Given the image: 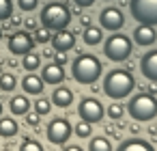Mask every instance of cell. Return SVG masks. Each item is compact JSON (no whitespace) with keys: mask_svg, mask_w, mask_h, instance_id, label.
Segmentation results:
<instances>
[{"mask_svg":"<svg viewBox=\"0 0 157 151\" xmlns=\"http://www.w3.org/2000/svg\"><path fill=\"white\" fill-rule=\"evenodd\" d=\"M127 114H129L133 121H138V123L155 119V117H157V97L151 95V93H146V91L136 93V95L127 101Z\"/></svg>","mask_w":157,"mask_h":151,"instance_id":"3","label":"cell"},{"mask_svg":"<svg viewBox=\"0 0 157 151\" xmlns=\"http://www.w3.org/2000/svg\"><path fill=\"white\" fill-rule=\"evenodd\" d=\"M39 67H41V56H39L35 50L22 56V69H26L28 74H35Z\"/></svg>","mask_w":157,"mask_h":151,"instance_id":"21","label":"cell"},{"mask_svg":"<svg viewBox=\"0 0 157 151\" xmlns=\"http://www.w3.org/2000/svg\"><path fill=\"white\" fill-rule=\"evenodd\" d=\"M140 71L148 82H157V50H148L140 58Z\"/></svg>","mask_w":157,"mask_h":151,"instance_id":"12","label":"cell"},{"mask_svg":"<svg viewBox=\"0 0 157 151\" xmlns=\"http://www.w3.org/2000/svg\"><path fill=\"white\" fill-rule=\"evenodd\" d=\"M0 39H2V30H0Z\"/></svg>","mask_w":157,"mask_h":151,"instance_id":"43","label":"cell"},{"mask_svg":"<svg viewBox=\"0 0 157 151\" xmlns=\"http://www.w3.org/2000/svg\"><path fill=\"white\" fill-rule=\"evenodd\" d=\"M9 22H11V26H22V18L20 15H11Z\"/></svg>","mask_w":157,"mask_h":151,"instance_id":"35","label":"cell"},{"mask_svg":"<svg viewBox=\"0 0 157 151\" xmlns=\"http://www.w3.org/2000/svg\"><path fill=\"white\" fill-rule=\"evenodd\" d=\"M73 134H75L78 138H90V136H93V125L80 119V121L73 125Z\"/></svg>","mask_w":157,"mask_h":151,"instance_id":"26","label":"cell"},{"mask_svg":"<svg viewBox=\"0 0 157 151\" xmlns=\"http://www.w3.org/2000/svg\"><path fill=\"white\" fill-rule=\"evenodd\" d=\"M133 52V41L123 35V33H112L105 41H103V54L108 61L112 63H123L131 56Z\"/></svg>","mask_w":157,"mask_h":151,"instance_id":"5","label":"cell"},{"mask_svg":"<svg viewBox=\"0 0 157 151\" xmlns=\"http://www.w3.org/2000/svg\"><path fill=\"white\" fill-rule=\"evenodd\" d=\"M103 74L101 61L95 54H78L71 65V76L78 84H95Z\"/></svg>","mask_w":157,"mask_h":151,"instance_id":"2","label":"cell"},{"mask_svg":"<svg viewBox=\"0 0 157 151\" xmlns=\"http://www.w3.org/2000/svg\"><path fill=\"white\" fill-rule=\"evenodd\" d=\"M101 89H103V93H105L110 99L121 101V99L129 97L131 91L136 89V78H133L131 71H127V69H112V71L105 74Z\"/></svg>","mask_w":157,"mask_h":151,"instance_id":"1","label":"cell"},{"mask_svg":"<svg viewBox=\"0 0 157 151\" xmlns=\"http://www.w3.org/2000/svg\"><path fill=\"white\" fill-rule=\"evenodd\" d=\"M50 101L58 108H69L73 104V91L65 84H58V86H54V93H52Z\"/></svg>","mask_w":157,"mask_h":151,"instance_id":"15","label":"cell"},{"mask_svg":"<svg viewBox=\"0 0 157 151\" xmlns=\"http://www.w3.org/2000/svg\"><path fill=\"white\" fill-rule=\"evenodd\" d=\"M17 86V78L13 74H0V91L2 93H13Z\"/></svg>","mask_w":157,"mask_h":151,"instance_id":"23","label":"cell"},{"mask_svg":"<svg viewBox=\"0 0 157 151\" xmlns=\"http://www.w3.org/2000/svg\"><path fill=\"white\" fill-rule=\"evenodd\" d=\"M80 22H82V26H84V28L93 24V20H90V15H82V18H80Z\"/></svg>","mask_w":157,"mask_h":151,"instance_id":"36","label":"cell"},{"mask_svg":"<svg viewBox=\"0 0 157 151\" xmlns=\"http://www.w3.org/2000/svg\"><path fill=\"white\" fill-rule=\"evenodd\" d=\"M88 151H114V149L105 136H93L88 142Z\"/></svg>","mask_w":157,"mask_h":151,"instance_id":"22","label":"cell"},{"mask_svg":"<svg viewBox=\"0 0 157 151\" xmlns=\"http://www.w3.org/2000/svg\"><path fill=\"white\" fill-rule=\"evenodd\" d=\"M35 50V39L30 33L26 30H15L13 35H9V52L13 56H24L28 52Z\"/></svg>","mask_w":157,"mask_h":151,"instance_id":"9","label":"cell"},{"mask_svg":"<svg viewBox=\"0 0 157 151\" xmlns=\"http://www.w3.org/2000/svg\"><path fill=\"white\" fill-rule=\"evenodd\" d=\"M78 117L90 125L99 123L103 117H105V108L103 104L97 99V97H84L80 104H78Z\"/></svg>","mask_w":157,"mask_h":151,"instance_id":"8","label":"cell"},{"mask_svg":"<svg viewBox=\"0 0 157 151\" xmlns=\"http://www.w3.org/2000/svg\"><path fill=\"white\" fill-rule=\"evenodd\" d=\"M82 39H84V43L86 46H99V43H103V28H99V26H86L84 28V33H82Z\"/></svg>","mask_w":157,"mask_h":151,"instance_id":"19","label":"cell"},{"mask_svg":"<svg viewBox=\"0 0 157 151\" xmlns=\"http://www.w3.org/2000/svg\"><path fill=\"white\" fill-rule=\"evenodd\" d=\"M43 56H48V58H52V56H54V50H45V52H43Z\"/></svg>","mask_w":157,"mask_h":151,"instance_id":"40","label":"cell"},{"mask_svg":"<svg viewBox=\"0 0 157 151\" xmlns=\"http://www.w3.org/2000/svg\"><path fill=\"white\" fill-rule=\"evenodd\" d=\"M30 106H33V101L26 95H13L11 101H9L11 114H15V117H24L26 112H30Z\"/></svg>","mask_w":157,"mask_h":151,"instance_id":"18","label":"cell"},{"mask_svg":"<svg viewBox=\"0 0 157 151\" xmlns=\"http://www.w3.org/2000/svg\"><path fill=\"white\" fill-rule=\"evenodd\" d=\"M50 43H52V50H56V52H69L75 48V33H71L67 28L56 30V33H52Z\"/></svg>","mask_w":157,"mask_h":151,"instance_id":"11","label":"cell"},{"mask_svg":"<svg viewBox=\"0 0 157 151\" xmlns=\"http://www.w3.org/2000/svg\"><path fill=\"white\" fill-rule=\"evenodd\" d=\"M0 117H2V101H0Z\"/></svg>","mask_w":157,"mask_h":151,"instance_id":"42","label":"cell"},{"mask_svg":"<svg viewBox=\"0 0 157 151\" xmlns=\"http://www.w3.org/2000/svg\"><path fill=\"white\" fill-rule=\"evenodd\" d=\"M52 63H56V65L65 67V65H67V52H54V56H52Z\"/></svg>","mask_w":157,"mask_h":151,"instance_id":"32","label":"cell"},{"mask_svg":"<svg viewBox=\"0 0 157 151\" xmlns=\"http://www.w3.org/2000/svg\"><path fill=\"white\" fill-rule=\"evenodd\" d=\"M105 2H112V0H105Z\"/></svg>","mask_w":157,"mask_h":151,"instance_id":"44","label":"cell"},{"mask_svg":"<svg viewBox=\"0 0 157 151\" xmlns=\"http://www.w3.org/2000/svg\"><path fill=\"white\" fill-rule=\"evenodd\" d=\"M20 151H43V145H41L39 140H35V138L26 136V138H22V142H20Z\"/></svg>","mask_w":157,"mask_h":151,"instance_id":"27","label":"cell"},{"mask_svg":"<svg viewBox=\"0 0 157 151\" xmlns=\"http://www.w3.org/2000/svg\"><path fill=\"white\" fill-rule=\"evenodd\" d=\"M116 151H155V147L144 138H127L116 147Z\"/></svg>","mask_w":157,"mask_h":151,"instance_id":"17","label":"cell"},{"mask_svg":"<svg viewBox=\"0 0 157 151\" xmlns=\"http://www.w3.org/2000/svg\"><path fill=\"white\" fill-rule=\"evenodd\" d=\"M105 134L108 136H116V127L114 125H105Z\"/></svg>","mask_w":157,"mask_h":151,"instance_id":"37","label":"cell"},{"mask_svg":"<svg viewBox=\"0 0 157 151\" xmlns=\"http://www.w3.org/2000/svg\"><path fill=\"white\" fill-rule=\"evenodd\" d=\"M33 108H35V112H37L39 117H45V114L52 112V101L45 99V97H39V99L33 101Z\"/></svg>","mask_w":157,"mask_h":151,"instance_id":"24","label":"cell"},{"mask_svg":"<svg viewBox=\"0 0 157 151\" xmlns=\"http://www.w3.org/2000/svg\"><path fill=\"white\" fill-rule=\"evenodd\" d=\"M129 11L138 24L157 26V0H129Z\"/></svg>","mask_w":157,"mask_h":151,"instance_id":"6","label":"cell"},{"mask_svg":"<svg viewBox=\"0 0 157 151\" xmlns=\"http://www.w3.org/2000/svg\"><path fill=\"white\" fill-rule=\"evenodd\" d=\"M125 117V106L121 104V101H112L110 106H108V119H112V121H121Z\"/></svg>","mask_w":157,"mask_h":151,"instance_id":"25","label":"cell"},{"mask_svg":"<svg viewBox=\"0 0 157 151\" xmlns=\"http://www.w3.org/2000/svg\"><path fill=\"white\" fill-rule=\"evenodd\" d=\"M35 35H33V39H35V43H41V46H45V43H50V39H52V30H48V28H35L33 30Z\"/></svg>","mask_w":157,"mask_h":151,"instance_id":"28","label":"cell"},{"mask_svg":"<svg viewBox=\"0 0 157 151\" xmlns=\"http://www.w3.org/2000/svg\"><path fill=\"white\" fill-rule=\"evenodd\" d=\"M146 93H151V95H157V82H153V84H148V89H146Z\"/></svg>","mask_w":157,"mask_h":151,"instance_id":"38","label":"cell"},{"mask_svg":"<svg viewBox=\"0 0 157 151\" xmlns=\"http://www.w3.org/2000/svg\"><path fill=\"white\" fill-rule=\"evenodd\" d=\"M63 151H84V149H82V147H78V145H67Z\"/></svg>","mask_w":157,"mask_h":151,"instance_id":"39","label":"cell"},{"mask_svg":"<svg viewBox=\"0 0 157 151\" xmlns=\"http://www.w3.org/2000/svg\"><path fill=\"white\" fill-rule=\"evenodd\" d=\"M22 89L26 95H41L43 89H45V82L41 80V76L37 74H26L22 78Z\"/></svg>","mask_w":157,"mask_h":151,"instance_id":"16","label":"cell"},{"mask_svg":"<svg viewBox=\"0 0 157 151\" xmlns=\"http://www.w3.org/2000/svg\"><path fill=\"white\" fill-rule=\"evenodd\" d=\"M129 132H131V134H138V132H140V127H138V125H131V127H129Z\"/></svg>","mask_w":157,"mask_h":151,"instance_id":"41","label":"cell"},{"mask_svg":"<svg viewBox=\"0 0 157 151\" xmlns=\"http://www.w3.org/2000/svg\"><path fill=\"white\" fill-rule=\"evenodd\" d=\"M73 2H75L80 9H88V7H93V5H95V0H73Z\"/></svg>","mask_w":157,"mask_h":151,"instance_id":"33","label":"cell"},{"mask_svg":"<svg viewBox=\"0 0 157 151\" xmlns=\"http://www.w3.org/2000/svg\"><path fill=\"white\" fill-rule=\"evenodd\" d=\"M37 5H39V0H17V7H20L22 11H26V13L35 11Z\"/></svg>","mask_w":157,"mask_h":151,"instance_id":"30","label":"cell"},{"mask_svg":"<svg viewBox=\"0 0 157 151\" xmlns=\"http://www.w3.org/2000/svg\"><path fill=\"white\" fill-rule=\"evenodd\" d=\"M99 24L108 33H118L125 26V15H123V11L118 7H105L99 13Z\"/></svg>","mask_w":157,"mask_h":151,"instance_id":"10","label":"cell"},{"mask_svg":"<svg viewBox=\"0 0 157 151\" xmlns=\"http://www.w3.org/2000/svg\"><path fill=\"white\" fill-rule=\"evenodd\" d=\"M65 78H67L65 67H60V65H56V63H50V65L41 67V80H43L45 84H54V86H58V84L65 82Z\"/></svg>","mask_w":157,"mask_h":151,"instance_id":"14","label":"cell"},{"mask_svg":"<svg viewBox=\"0 0 157 151\" xmlns=\"http://www.w3.org/2000/svg\"><path fill=\"white\" fill-rule=\"evenodd\" d=\"M71 134H73V125H71L65 117H56V119H52L50 125H48V129H45L48 140H50L52 145H56V147L67 145V140L71 138Z\"/></svg>","mask_w":157,"mask_h":151,"instance_id":"7","label":"cell"},{"mask_svg":"<svg viewBox=\"0 0 157 151\" xmlns=\"http://www.w3.org/2000/svg\"><path fill=\"white\" fill-rule=\"evenodd\" d=\"M13 15V0H0V22Z\"/></svg>","mask_w":157,"mask_h":151,"instance_id":"29","label":"cell"},{"mask_svg":"<svg viewBox=\"0 0 157 151\" xmlns=\"http://www.w3.org/2000/svg\"><path fill=\"white\" fill-rule=\"evenodd\" d=\"M17 132H20V125L15 119L0 117V136L2 138H13V136H17Z\"/></svg>","mask_w":157,"mask_h":151,"instance_id":"20","label":"cell"},{"mask_svg":"<svg viewBox=\"0 0 157 151\" xmlns=\"http://www.w3.org/2000/svg\"><path fill=\"white\" fill-rule=\"evenodd\" d=\"M41 26L48 28V30H63L69 26L71 22V13H69V7L63 5V2H50L41 9Z\"/></svg>","mask_w":157,"mask_h":151,"instance_id":"4","label":"cell"},{"mask_svg":"<svg viewBox=\"0 0 157 151\" xmlns=\"http://www.w3.org/2000/svg\"><path fill=\"white\" fill-rule=\"evenodd\" d=\"M24 117H26V123H28L30 127H35V129L39 127V123H41V117H39L37 112H26Z\"/></svg>","mask_w":157,"mask_h":151,"instance_id":"31","label":"cell"},{"mask_svg":"<svg viewBox=\"0 0 157 151\" xmlns=\"http://www.w3.org/2000/svg\"><path fill=\"white\" fill-rule=\"evenodd\" d=\"M24 26H26L28 30H35V28H37V20H35V18H28V20H24Z\"/></svg>","mask_w":157,"mask_h":151,"instance_id":"34","label":"cell"},{"mask_svg":"<svg viewBox=\"0 0 157 151\" xmlns=\"http://www.w3.org/2000/svg\"><path fill=\"white\" fill-rule=\"evenodd\" d=\"M133 41L142 48H151L155 41H157V30L155 26H148V24H138L136 30H133Z\"/></svg>","mask_w":157,"mask_h":151,"instance_id":"13","label":"cell"}]
</instances>
